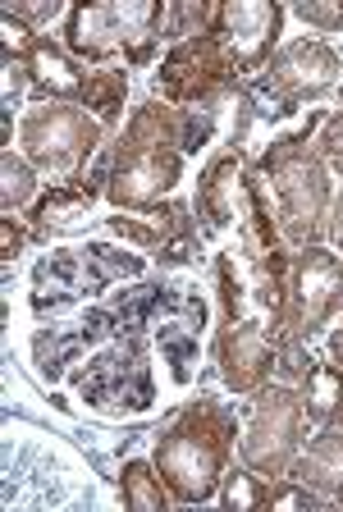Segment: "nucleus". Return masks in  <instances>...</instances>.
<instances>
[{
  "label": "nucleus",
  "mask_w": 343,
  "mask_h": 512,
  "mask_svg": "<svg viewBox=\"0 0 343 512\" xmlns=\"http://www.w3.org/2000/svg\"><path fill=\"white\" fill-rule=\"evenodd\" d=\"M170 316H197L211 320V302L197 284H174L170 275H142L133 284H119L110 298L83 307L78 320H51L33 334V366L46 384L65 380L83 352H97L101 343L124 339V334H151Z\"/></svg>",
  "instance_id": "obj_1"
},
{
  "label": "nucleus",
  "mask_w": 343,
  "mask_h": 512,
  "mask_svg": "<svg viewBox=\"0 0 343 512\" xmlns=\"http://www.w3.org/2000/svg\"><path fill=\"white\" fill-rule=\"evenodd\" d=\"M238 435H243L238 403L211 389H197L188 403L174 407L170 421L151 435V462L161 471L174 508H197L220 494V480L238 458Z\"/></svg>",
  "instance_id": "obj_2"
},
{
  "label": "nucleus",
  "mask_w": 343,
  "mask_h": 512,
  "mask_svg": "<svg viewBox=\"0 0 343 512\" xmlns=\"http://www.w3.org/2000/svg\"><path fill=\"white\" fill-rule=\"evenodd\" d=\"M183 119L188 110L170 106L151 92L129 110L124 128L110 142V211L147 215L170 202L183 183L188 156H183Z\"/></svg>",
  "instance_id": "obj_3"
},
{
  "label": "nucleus",
  "mask_w": 343,
  "mask_h": 512,
  "mask_svg": "<svg viewBox=\"0 0 343 512\" xmlns=\"http://www.w3.org/2000/svg\"><path fill=\"white\" fill-rule=\"evenodd\" d=\"M330 110H307L302 124L289 133H275L266 147L252 156V170L270 183V202H275L279 234L293 252L311 243H325V224H330L334 202V174L325 156L316 151V133H321Z\"/></svg>",
  "instance_id": "obj_4"
},
{
  "label": "nucleus",
  "mask_w": 343,
  "mask_h": 512,
  "mask_svg": "<svg viewBox=\"0 0 343 512\" xmlns=\"http://www.w3.org/2000/svg\"><path fill=\"white\" fill-rule=\"evenodd\" d=\"M151 275V256L133 252L124 243H65L51 247L33 266L28 275V307L42 320H60L74 307H87V302L110 298L119 284H133V279Z\"/></svg>",
  "instance_id": "obj_5"
},
{
  "label": "nucleus",
  "mask_w": 343,
  "mask_h": 512,
  "mask_svg": "<svg viewBox=\"0 0 343 512\" xmlns=\"http://www.w3.org/2000/svg\"><path fill=\"white\" fill-rule=\"evenodd\" d=\"M165 0H83L69 5V19L60 23V42L78 64L110 69V60L124 55L129 69H147L165 42Z\"/></svg>",
  "instance_id": "obj_6"
},
{
  "label": "nucleus",
  "mask_w": 343,
  "mask_h": 512,
  "mask_svg": "<svg viewBox=\"0 0 343 512\" xmlns=\"http://www.w3.org/2000/svg\"><path fill=\"white\" fill-rule=\"evenodd\" d=\"M343 83V51L330 37H289L257 74L247 78V96L257 106V128L289 124L307 106H321Z\"/></svg>",
  "instance_id": "obj_7"
},
{
  "label": "nucleus",
  "mask_w": 343,
  "mask_h": 512,
  "mask_svg": "<svg viewBox=\"0 0 343 512\" xmlns=\"http://www.w3.org/2000/svg\"><path fill=\"white\" fill-rule=\"evenodd\" d=\"M156 339L151 334H124V339L101 343L97 352H87L83 362L65 375V384L78 394L87 412L101 416H147L161 403V384H156V366H151Z\"/></svg>",
  "instance_id": "obj_8"
},
{
  "label": "nucleus",
  "mask_w": 343,
  "mask_h": 512,
  "mask_svg": "<svg viewBox=\"0 0 343 512\" xmlns=\"http://www.w3.org/2000/svg\"><path fill=\"white\" fill-rule=\"evenodd\" d=\"M110 142L115 133L97 124L78 101H28L19 115V151L51 183L83 174Z\"/></svg>",
  "instance_id": "obj_9"
},
{
  "label": "nucleus",
  "mask_w": 343,
  "mask_h": 512,
  "mask_svg": "<svg viewBox=\"0 0 343 512\" xmlns=\"http://www.w3.org/2000/svg\"><path fill=\"white\" fill-rule=\"evenodd\" d=\"M343 316V256L330 243H311L293 252L289 302L279 316L266 320L270 343L293 348V343H316L334 320Z\"/></svg>",
  "instance_id": "obj_10"
},
{
  "label": "nucleus",
  "mask_w": 343,
  "mask_h": 512,
  "mask_svg": "<svg viewBox=\"0 0 343 512\" xmlns=\"http://www.w3.org/2000/svg\"><path fill=\"white\" fill-rule=\"evenodd\" d=\"M243 83L247 78L234 46L215 32L165 46V55L151 69V92L179 110H206L215 101H229Z\"/></svg>",
  "instance_id": "obj_11"
},
{
  "label": "nucleus",
  "mask_w": 343,
  "mask_h": 512,
  "mask_svg": "<svg viewBox=\"0 0 343 512\" xmlns=\"http://www.w3.org/2000/svg\"><path fill=\"white\" fill-rule=\"evenodd\" d=\"M307 439L311 421L302 407V389L270 380L261 394H252V412H247L243 435H238V462L261 471L266 480H279L289 476L293 458L302 453Z\"/></svg>",
  "instance_id": "obj_12"
},
{
  "label": "nucleus",
  "mask_w": 343,
  "mask_h": 512,
  "mask_svg": "<svg viewBox=\"0 0 343 512\" xmlns=\"http://www.w3.org/2000/svg\"><path fill=\"white\" fill-rule=\"evenodd\" d=\"M106 188H110V147L83 174L42 188V197L23 211L28 229H33V243H51L55 234H83V220L97 211V202H106Z\"/></svg>",
  "instance_id": "obj_13"
},
{
  "label": "nucleus",
  "mask_w": 343,
  "mask_h": 512,
  "mask_svg": "<svg viewBox=\"0 0 343 512\" xmlns=\"http://www.w3.org/2000/svg\"><path fill=\"white\" fill-rule=\"evenodd\" d=\"M211 366L234 398H252L275 380V343L266 334V316H243L238 325L215 330Z\"/></svg>",
  "instance_id": "obj_14"
},
{
  "label": "nucleus",
  "mask_w": 343,
  "mask_h": 512,
  "mask_svg": "<svg viewBox=\"0 0 343 512\" xmlns=\"http://www.w3.org/2000/svg\"><path fill=\"white\" fill-rule=\"evenodd\" d=\"M284 19L289 10L279 0H225V5H215L211 32L234 46L243 78H252L284 46Z\"/></svg>",
  "instance_id": "obj_15"
},
{
  "label": "nucleus",
  "mask_w": 343,
  "mask_h": 512,
  "mask_svg": "<svg viewBox=\"0 0 343 512\" xmlns=\"http://www.w3.org/2000/svg\"><path fill=\"white\" fill-rule=\"evenodd\" d=\"M247 147H220L206 156V165L197 170V192H193V215L202 238H225L238 224L243 211V165H247Z\"/></svg>",
  "instance_id": "obj_16"
},
{
  "label": "nucleus",
  "mask_w": 343,
  "mask_h": 512,
  "mask_svg": "<svg viewBox=\"0 0 343 512\" xmlns=\"http://www.w3.org/2000/svg\"><path fill=\"white\" fill-rule=\"evenodd\" d=\"M23 69H28L33 101H78V96H83L87 69L65 51V42H60V37H42Z\"/></svg>",
  "instance_id": "obj_17"
},
{
  "label": "nucleus",
  "mask_w": 343,
  "mask_h": 512,
  "mask_svg": "<svg viewBox=\"0 0 343 512\" xmlns=\"http://www.w3.org/2000/svg\"><path fill=\"white\" fill-rule=\"evenodd\" d=\"M202 330H206V320H197V316H170L151 330L156 352H161V366L174 389H193L197 357H202Z\"/></svg>",
  "instance_id": "obj_18"
},
{
  "label": "nucleus",
  "mask_w": 343,
  "mask_h": 512,
  "mask_svg": "<svg viewBox=\"0 0 343 512\" xmlns=\"http://www.w3.org/2000/svg\"><path fill=\"white\" fill-rule=\"evenodd\" d=\"M289 476L302 480V485H311V490L325 494V499H334V494L343 490V421L339 426L316 430V435L302 444V453L293 458Z\"/></svg>",
  "instance_id": "obj_19"
},
{
  "label": "nucleus",
  "mask_w": 343,
  "mask_h": 512,
  "mask_svg": "<svg viewBox=\"0 0 343 512\" xmlns=\"http://www.w3.org/2000/svg\"><path fill=\"white\" fill-rule=\"evenodd\" d=\"M129 92H133V74H124V64H110V69H87L78 106L97 119V124H106L110 133H119V128H124V119H129Z\"/></svg>",
  "instance_id": "obj_20"
},
{
  "label": "nucleus",
  "mask_w": 343,
  "mask_h": 512,
  "mask_svg": "<svg viewBox=\"0 0 343 512\" xmlns=\"http://www.w3.org/2000/svg\"><path fill=\"white\" fill-rule=\"evenodd\" d=\"M211 279H215V330H225V325H238L252 307V279H247V261L243 252L234 247H220L211 252Z\"/></svg>",
  "instance_id": "obj_21"
},
{
  "label": "nucleus",
  "mask_w": 343,
  "mask_h": 512,
  "mask_svg": "<svg viewBox=\"0 0 343 512\" xmlns=\"http://www.w3.org/2000/svg\"><path fill=\"white\" fill-rule=\"evenodd\" d=\"M302 407H307L311 430H325L343 421V366H334L325 357V348H316V366L302 380Z\"/></svg>",
  "instance_id": "obj_22"
},
{
  "label": "nucleus",
  "mask_w": 343,
  "mask_h": 512,
  "mask_svg": "<svg viewBox=\"0 0 343 512\" xmlns=\"http://www.w3.org/2000/svg\"><path fill=\"white\" fill-rule=\"evenodd\" d=\"M115 480H119V499H124L129 512H170L174 508L170 490H165V480L151 458H124Z\"/></svg>",
  "instance_id": "obj_23"
},
{
  "label": "nucleus",
  "mask_w": 343,
  "mask_h": 512,
  "mask_svg": "<svg viewBox=\"0 0 343 512\" xmlns=\"http://www.w3.org/2000/svg\"><path fill=\"white\" fill-rule=\"evenodd\" d=\"M37 197H42V174L28 165V156L19 147H5L0 151V211L23 215Z\"/></svg>",
  "instance_id": "obj_24"
},
{
  "label": "nucleus",
  "mask_w": 343,
  "mask_h": 512,
  "mask_svg": "<svg viewBox=\"0 0 343 512\" xmlns=\"http://www.w3.org/2000/svg\"><path fill=\"white\" fill-rule=\"evenodd\" d=\"M220 508L229 512H257V508H270V480L261 471H252L247 462H229L225 480H220Z\"/></svg>",
  "instance_id": "obj_25"
},
{
  "label": "nucleus",
  "mask_w": 343,
  "mask_h": 512,
  "mask_svg": "<svg viewBox=\"0 0 343 512\" xmlns=\"http://www.w3.org/2000/svg\"><path fill=\"white\" fill-rule=\"evenodd\" d=\"M215 23V5L211 0H170V19H165V46L202 37Z\"/></svg>",
  "instance_id": "obj_26"
},
{
  "label": "nucleus",
  "mask_w": 343,
  "mask_h": 512,
  "mask_svg": "<svg viewBox=\"0 0 343 512\" xmlns=\"http://www.w3.org/2000/svg\"><path fill=\"white\" fill-rule=\"evenodd\" d=\"M325 508H334V499L316 494L302 480H293V476L270 480V512H325Z\"/></svg>",
  "instance_id": "obj_27"
},
{
  "label": "nucleus",
  "mask_w": 343,
  "mask_h": 512,
  "mask_svg": "<svg viewBox=\"0 0 343 512\" xmlns=\"http://www.w3.org/2000/svg\"><path fill=\"white\" fill-rule=\"evenodd\" d=\"M202 256H206V238H202V229H193V234L170 238V243H165L161 252L151 256V270H156V275H174V270H193V266H202Z\"/></svg>",
  "instance_id": "obj_28"
},
{
  "label": "nucleus",
  "mask_w": 343,
  "mask_h": 512,
  "mask_svg": "<svg viewBox=\"0 0 343 512\" xmlns=\"http://www.w3.org/2000/svg\"><path fill=\"white\" fill-rule=\"evenodd\" d=\"M289 14L302 23V28L321 32V37L343 32V0H293Z\"/></svg>",
  "instance_id": "obj_29"
},
{
  "label": "nucleus",
  "mask_w": 343,
  "mask_h": 512,
  "mask_svg": "<svg viewBox=\"0 0 343 512\" xmlns=\"http://www.w3.org/2000/svg\"><path fill=\"white\" fill-rule=\"evenodd\" d=\"M42 42V32H33L23 19L0 10V60H14V64H28V55L37 51Z\"/></svg>",
  "instance_id": "obj_30"
},
{
  "label": "nucleus",
  "mask_w": 343,
  "mask_h": 512,
  "mask_svg": "<svg viewBox=\"0 0 343 512\" xmlns=\"http://www.w3.org/2000/svg\"><path fill=\"white\" fill-rule=\"evenodd\" d=\"M5 14H14V19H23L33 32H42V28H51L55 19L65 23L69 19V5H65V0H10V5H5Z\"/></svg>",
  "instance_id": "obj_31"
},
{
  "label": "nucleus",
  "mask_w": 343,
  "mask_h": 512,
  "mask_svg": "<svg viewBox=\"0 0 343 512\" xmlns=\"http://www.w3.org/2000/svg\"><path fill=\"white\" fill-rule=\"evenodd\" d=\"M311 366H316V348L311 343H293V348H279L275 352V380L279 384H298L311 375Z\"/></svg>",
  "instance_id": "obj_32"
},
{
  "label": "nucleus",
  "mask_w": 343,
  "mask_h": 512,
  "mask_svg": "<svg viewBox=\"0 0 343 512\" xmlns=\"http://www.w3.org/2000/svg\"><path fill=\"white\" fill-rule=\"evenodd\" d=\"M316 151H321V156H325V165H330V174H339V179H343V106L325 115L321 133H316Z\"/></svg>",
  "instance_id": "obj_33"
},
{
  "label": "nucleus",
  "mask_w": 343,
  "mask_h": 512,
  "mask_svg": "<svg viewBox=\"0 0 343 512\" xmlns=\"http://www.w3.org/2000/svg\"><path fill=\"white\" fill-rule=\"evenodd\" d=\"M33 243V229L23 215H0V266L10 270L14 261L23 256V247Z\"/></svg>",
  "instance_id": "obj_34"
},
{
  "label": "nucleus",
  "mask_w": 343,
  "mask_h": 512,
  "mask_svg": "<svg viewBox=\"0 0 343 512\" xmlns=\"http://www.w3.org/2000/svg\"><path fill=\"white\" fill-rule=\"evenodd\" d=\"M325 243L343 256V188H334V202H330V224H325Z\"/></svg>",
  "instance_id": "obj_35"
},
{
  "label": "nucleus",
  "mask_w": 343,
  "mask_h": 512,
  "mask_svg": "<svg viewBox=\"0 0 343 512\" xmlns=\"http://www.w3.org/2000/svg\"><path fill=\"white\" fill-rule=\"evenodd\" d=\"M325 357H330L334 366H343V316L334 320L330 330H325Z\"/></svg>",
  "instance_id": "obj_36"
},
{
  "label": "nucleus",
  "mask_w": 343,
  "mask_h": 512,
  "mask_svg": "<svg viewBox=\"0 0 343 512\" xmlns=\"http://www.w3.org/2000/svg\"><path fill=\"white\" fill-rule=\"evenodd\" d=\"M334 508H343V490H339V494H334Z\"/></svg>",
  "instance_id": "obj_37"
},
{
  "label": "nucleus",
  "mask_w": 343,
  "mask_h": 512,
  "mask_svg": "<svg viewBox=\"0 0 343 512\" xmlns=\"http://www.w3.org/2000/svg\"><path fill=\"white\" fill-rule=\"evenodd\" d=\"M334 96H339V106H343V83H339V92H334Z\"/></svg>",
  "instance_id": "obj_38"
}]
</instances>
